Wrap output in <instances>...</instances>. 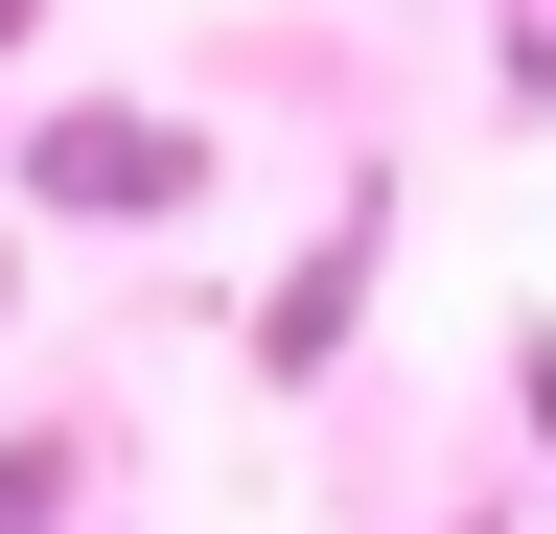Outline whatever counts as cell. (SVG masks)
Listing matches in <instances>:
<instances>
[{"instance_id":"6da1fadb","label":"cell","mask_w":556,"mask_h":534,"mask_svg":"<svg viewBox=\"0 0 556 534\" xmlns=\"http://www.w3.org/2000/svg\"><path fill=\"white\" fill-rule=\"evenodd\" d=\"M24 186H47V210H186L208 140H186V116H139V94H93V116H47V140H24Z\"/></svg>"},{"instance_id":"7a4b0ae2","label":"cell","mask_w":556,"mask_h":534,"mask_svg":"<svg viewBox=\"0 0 556 534\" xmlns=\"http://www.w3.org/2000/svg\"><path fill=\"white\" fill-rule=\"evenodd\" d=\"M348 302H371V210H348V233L302 256V280H278V325H255V372H325V349H348Z\"/></svg>"},{"instance_id":"277c9868","label":"cell","mask_w":556,"mask_h":534,"mask_svg":"<svg viewBox=\"0 0 556 534\" xmlns=\"http://www.w3.org/2000/svg\"><path fill=\"white\" fill-rule=\"evenodd\" d=\"M0 24H24V0H0Z\"/></svg>"},{"instance_id":"3957f363","label":"cell","mask_w":556,"mask_h":534,"mask_svg":"<svg viewBox=\"0 0 556 534\" xmlns=\"http://www.w3.org/2000/svg\"><path fill=\"white\" fill-rule=\"evenodd\" d=\"M70 511V442H0V534H47Z\"/></svg>"}]
</instances>
